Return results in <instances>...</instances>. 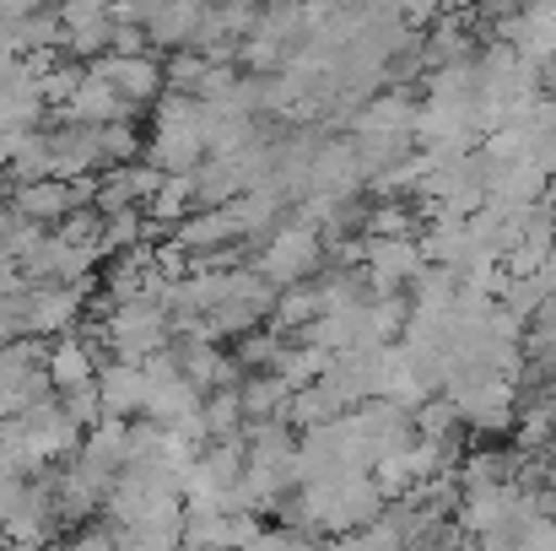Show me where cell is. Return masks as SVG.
I'll use <instances>...</instances> for the list:
<instances>
[{
	"mask_svg": "<svg viewBox=\"0 0 556 551\" xmlns=\"http://www.w3.org/2000/svg\"><path fill=\"white\" fill-rule=\"evenodd\" d=\"M211 158L205 141V103L189 92H168L152 109V130H147V163H157L163 174H194Z\"/></svg>",
	"mask_w": 556,
	"mask_h": 551,
	"instance_id": "obj_1",
	"label": "cell"
},
{
	"mask_svg": "<svg viewBox=\"0 0 556 551\" xmlns=\"http://www.w3.org/2000/svg\"><path fill=\"white\" fill-rule=\"evenodd\" d=\"M103 352L119 363H147L152 352L174 347V314L157 298H130V303H103Z\"/></svg>",
	"mask_w": 556,
	"mask_h": 551,
	"instance_id": "obj_2",
	"label": "cell"
},
{
	"mask_svg": "<svg viewBox=\"0 0 556 551\" xmlns=\"http://www.w3.org/2000/svg\"><path fill=\"white\" fill-rule=\"evenodd\" d=\"M249 265H260L276 287H298V281H314V276L330 265V238H325L314 222L287 216V222L249 254Z\"/></svg>",
	"mask_w": 556,
	"mask_h": 551,
	"instance_id": "obj_3",
	"label": "cell"
},
{
	"mask_svg": "<svg viewBox=\"0 0 556 551\" xmlns=\"http://www.w3.org/2000/svg\"><path fill=\"white\" fill-rule=\"evenodd\" d=\"M98 205V179H33V184H11V211L22 222L38 227H60L76 211Z\"/></svg>",
	"mask_w": 556,
	"mask_h": 551,
	"instance_id": "obj_4",
	"label": "cell"
},
{
	"mask_svg": "<svg viewBox=\"0 0 556 551\" xmlns=\"http://www.w3.org/2000/svg\"><path fill=\"white\" fill-rule=\"evenodd\" d=\"M92 71L109 76V82L125 92V103H136L141 114H152V109L168 98V71H163V54H157V49H152V54H103Z\"/></svg>",
	"mask_w": 556,
	"mask_h": 551,
	"instance_id": "obj_5",
	"label": "cell"
},
{
	"mask_svg": "<svg viewBox=\"0 0 556 551\" xmlns=\"http://www.w3.org/2000/svg\"><path fill=\"white\" fill-rule=\"evenodd\" d=\"M81 314H87V287H60V281L27 287V336L60 341V336L81 330Z\"/></svg>",
	"mask_w": 556,
	"mask_h": 551,
	"instance_id": "obj_6",
	"label": "cell"
},
{
	"mask_svg": "<svg viewBox=\"0 0 556 551\" xmlns=\"http://www.w3.org/2000/svg\"><path fill=\"white\" fill-rule=\"evenodd\" d=\"M136 114H141V109L125 103V92H119L109 76H98L92 65H87L76 98H71L65 109H54V120H76V125H119V120H136Z\"/></svg>",
	"mask_w": 556,
	"mask_h": 551,
	"instance_id": "obj_7",
	"label": "cell"
},
{
	"mask_svg": "<svg viewBox=\"0 0 556 551\" xmlns=\"http://www.w3.org/2000/svg\"><path fill=\"white\" fill-rule=\"evenodd\" d=\"M98 400H103V416H119V422H136L147 416V400H152V378L141 363H109L98 367Z\"/></svg>",
	"mask_w": 556,
	"mask_h": 551,
	"instance_id": "obj_8",
	"label": "cell"
},
{
	"mask_svg": "<svg viewBox=\"0 0 556 551\" xmlns=\"http://www.w3.org/2000/svg\"><path fill=\"white\" fill-rule=\"evenodd\" d=\"M98 367H103V352L81 336V330H71V336H60V341H49V384H54V395H71V389H87V384H98Z\"/></svg>",
	"mask_w": 556,
	"mask_h": 551,
	"instance_id": "obj_9",
	"label": "cell"
},
{
	"mask_svg": "<svg viewBox=\"0 0 556 551\" xmlns=\"http://www.w3.org/2000/svg\"><path fill=\"white\" fill-rule=\"evenodd\" d=\"M238 395H243V416L249 422H276V416H287V400L298 395L281 373H249L243 384H238Z\"/></svg>",
	"mask_w": 556,
	"mask_h": 551,
	"instance_id": "obj_10",
	"label": "cell"
},
{
	"mask_svg": "<svg viewBox=\"0 0 556 551\" xmlns=\"http://www.w3.org/2000/svg\"><path fill=\"white\" fill-rule=\"evenodd\" d=\"M200 211V200H194V174H168L163 189L152 195V205H147V222L157 227V233H174L185 216Z\"/></svg>",
	"mask_w": 556,
	"mask_h": 551,
	"instance_id": "obj_11",
	"label": "cell"
},
{
	"mask_svg": "<svg viewBox=\"0 0 556 551\" xmlns=\"http://www.w3.org/2000/svg\"><path fill=\"white\" fill-rule=\"evenodd\" d=\"M200 422H205V438H211V443L243 438V433H249L243 395H238V389H211V395H205V405H200Z\"/></svg>",
	"mask_w": 556,
	"mask_h": 551,
	"instance_id": "obj_12",
	"label": "cell"
},
{
	"mask_svg": "<svg viewBox=\"0 0 556 551\" xmlns=\"http://www.w3.org/2000/svg\"><path fill=\"white\" fill-rule=\"evenodd\" d=\"M33 179H54V158H49V136H43V130L11 136V168H5V184H33Z\"/></svg>",
	"mask_w": 556,
	"mask_h": 551,
	"instance_id": "obj_13",
	"label": "cell"
},
{
	"mask_svg": "<svg viewBox=\"0 0 556 551\" xmlns=\"http://www.w3.org/2000/svg\"><path fill=\"white\" fill-rule=\"evenodd\" d=\"M141 158H147V136H141L136 120L103 125V163H109V168H130V163H141ZM109 168H103V174H109Z\"/></svg>",
	"mask_w": 556,
	"mask_h": 551,
	"instance_id": "obj_14",
	"label": "cell"
},
{
	"mask_svg": "<svg viewBox=\"0 0 556 551\" xmlns=\"http://www.w3.org/2000/svg\"><path fill=\"white\" fill-rule=\"evenodd\" d=\"M163 71H168V92H189L194 98L205 71H211V60L200 49H174V54H163Z\"/></svg>",
	"mask_w": 556,
	"mask_h": 551,
	"instance_id": "obj_15",
	"label": "cell"
},
{
	"mask_svg": "<svg viewBox=\"0 0 556 551\" xmlns=\"http://www.w3.org/2000/svg\"><path fill=\"white\" fill-rule=\"evenodd\" d=\"M54 551H119V536H114V525H109V519H98V525L71 530V536H65Z\"/></svg>",
	"mask_w": 556,
	"mask_h": 551,
	"instance_id": "obj_16",
	"label": "cell"
},
{
	"mask_svg": "<svg viewBox=\"0 0 556 551\" xmlns=\"http://www.w3.org/2000/svg\"><path fill=\"white\" fill-rule=\"evenodd\" d=\"M114 54H152V33L141 22H114Z\"/></svg>",
	"mask_w": 556,
	"mask_h": 551,
	"instance_id": "obj_17",
	"label": "cell"
},
{
	"mask_svg": "<svg viewBox=\"0 0 556 551\" xmlns=\"http://www.w3.org/2000/svg\"><path fill=\"white\" fill-rule=\"evenodd\" d=\"M443 5H448V0H400V16H405L410 27H432V22L443 16Z\"/></svg>",
	"mask_w": 556,
	"mask_h": 551,
	"instance_id": "obj_18",
	"label": "cell"
},
{
	"mask_svg": "<svg viewBox=\"0 0 556 551\" xmlns=\"http://www.w3.org/2000/svg\"><path fill=\"white\" fill-rule=\"evenodd\" d=\"M98 5H109V11H114V5H125V0H98Z\"/></svg>",
	"mask_w": 556,
	"mask_h": 551,
	"instance_id": "obj_19",
	"label": "cell"
}]
</instances>
